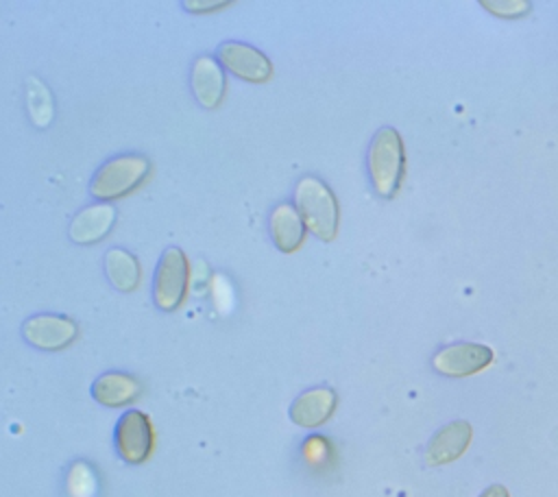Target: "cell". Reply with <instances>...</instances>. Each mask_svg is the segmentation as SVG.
Segmentation results:
<instances>
[{
    "label": "cell",
    "mask_w": 558,
    "mask_h": 497,
    "mask_svg": "<svg viewBox=\"0 0 558 497\" xmlns=\"http://www.w3.org/2000/svg\"><path fill=\"white\" fill-rule=\"evenodd\" d=\"M218 59L231 74L251 83H264L272 74V65L268 57L248 44H240V41L220 44Z\"/></svg>",
    "instance_id": "ba28073f"
},
{
    "label": "cell",
    "mask_w": 558,
    "mask_h": 497,
    "mask_svg": "<svg viewBox=\"0 0 558 497\" xmlns=\"http://www.w3.org/2000/svg\"><path fill=\"white\" fill-rule=\"evenodd\" d=\"M116 449L129 464H142L153 456L155 429L142 410H126L116 423Z\"/></svg>",
    "instance_id": "5b68a950"
},
{
    "label": "cell",
    "mask_w": 558,
    "mask_h": 497,
    "mask_svg": "<svg viewBox=\"0 0 558 497\" xmlns=\"http://www.w3.org/2000/svg\"><path fill=\"white\" fill-rule=\"evenodd\" d=\"M187 11H214L220 7H227V2H183Z\"/></svg>",
    "instance_id": "ffe728a7"
},
{
    "label": "cell",
    "mask_w": 558,
    "mask_h": 497,
    "mask_svg": "<svg viewBox=\"0 0 558 497\" xmlns=\"http://www.w3.org/2000/svg\"><path fill=\"white\" fill-rule=\"evenodd\" d=\"M28 109H31V118L33 124L37 126H48L52 116H54V105H52V96L46 89V85L39 78H28Z\"/></svg>",
    "instance_id": "2e32d148"
},
{
    "label": "cell",
    "mask_w": 558,
    "mask_h": 497,
    "mask_svg": "<svg viewBox=\"0 0 558 497\" xmlns=\"http://www.w3.org/2000/svg\"><path fill=\"white\" fill-rule=\"evenodd\" d=\"M268 229L275 246L281 253H294L305 238V222L299 209L290 203H279L268 218Z\"/></svg>",
    "instance_id": "4fadbf2b"
},
{
    "label": "cell",
    "mask_w": 558,
    "mask_h": 497,
    "mask_svg": "<svg viewBox=\"0 0 558 497\" xmlns=\"http://www.w3.org/2000/svg\"><path fill=\"white\" fill-rule=\"evenodd\" d=\"M68 490L74 497H89L94 493V473L85 462H76L68 475Z\"/></svg>",
    "instance_id": "e0dca14e"
},
{
    "label": "cell",
    "mask_w": 558,
    "mask_h": 497,
    "mask_svg": "<svg viewBox=\"0 0 558 497\" xmlns=\"http://www.w3.org/2000/svg\"><path fill=\"white\" fill-rule=\"evenodd\" d=\"M225 87L227 83L218 61L207 54L198 57L192 65V92L196 100L207 109H216L225 98Z\"/></svg>",
    "instance_id": "7c38bea8"
},
{
    "label": "cell",
    "mask_w": 558,
    "mask_h": 497,
    "mask_svg": "<svg viewBox=\"0 0 558 497\" xmlns=\"http://www.w3.org/2000/svg\"><path fill=\"white\" fill-rule=\"evenodd\" d=\"M116 222V209L109 203L83 207L70 222V238L76 244H94L102 240Z\"/></svg>",
    "instance_id": "8fae6325"
},
{
    "label": "cell",
    "mask_w": 558,
    "mask_h": 497,
    "mask_svg": "<svg viewBox=\"0 0 558 497\" xmlns=\"http://www.w3.org/2000/svg\"><path fill=\"white\" fill-rule=\"evenodd\" d=\"M329 443L323 438V436H310L305 443H303V456L310 464L318 466L323 462H327L329 458Z\"/></svg>",
    "instance_id": "d6986e66"
},
{
    "label": "cell",
    "mask_w": 558,
    "mask_h": 497,
    "mask_svg": "<svg viewBox=\"0 0 558 497\" xmlns=\"http://www.w3.org/2000/svg\"><path fill=\"white\" fill-rule=\"evenodd\" d=\"M78 327L61 314H37L22 325V336L28 344L41 351H59L74 342Z\"/></svg>",
    "instance_id": "52a82bcc"
},
{
    "label": "cell",
    "mask_w": 558,
    "mask_h": 497,
    "mask_svg": "<svg viewBox=\"0 0 558 497\" xmlns=\"http://www.w3.org/2000/svg\"><path fill=\"white\" fill-rule=\"evenodd\" d=\"M480 497H510V493H508V488L501 486V484H490L488 488H484V490L480 493Z\"/></svg>",
    "instance_id": "44dd1931"
},
{
    "label": "cell",
    "mask_w": 558,
    "mask_h": 497,
    "mask_svg": "<svg viewBox=\"0 0 558 497\" xmlns=\"http://www.w3.org/2000/svg\"><path fill=\"white\" fill-rule=\"evenodd\" d=\"M405 170L403 140L392 126H381L368 146V174L379 196L392 198Z\"/></svg>",
    "instance_id": "6da1fadb"
},
{
    "label": "cell",
    "mask_w": 558,
    "mask_h": 497,
    "mask_svg": "<svg viewBox=\"0 0 558 497\" xmlns=\"http://www.w3.org/2000/svg\"><path fill=\"white\" fill-rule=\"evenodd\" d=\"M294 203L305 227L320 238L331 242L338 231V203L333 192L318 177H303L294 187Z\"/></svg>",
    "instance_id": "7a4b0ae2"
},
{
    "label": "cell",
    "mask_w": 558,
    "mask_h": 497,
    "mask_svg": "<svg viewBox=\"0 0 558 497\" xmlns=\"http://www.w3.org/2000/svg\"><path fill=\"white\" fill-rule=\"evenodd\" d=\"M105 270L113 288L122 292H133L140 286L142 268L135 255L124 248H109L105 255Z\"/></svg>",
    "instance_id": "9a60e30c"
},
{
    "label": "cell",
    "mask_w": 558,
    "mask_h": 497,
    "mask_svg": "<svg viewBox=\"0 0 558 497\" xmlns=\"http://www.w3.org/2000/svg\"><path fill=\"white\" fill-rule=\"evenodd\" d=\"M187 283H190V264L185 253L179 246H168L155 272V283H153L155 305L163 312H174L187 294Z\"/></svg>",
    "instance_id": "277c9868"
},
{
    "label": "cell",
    "mask_w": 558,
    "mask_h": 497,
    "mask_svg": "<svg viewBox=\"0 0 558 497\" xmlns=\"http://www.w3.org/2000/svg\"><path fill=\"white\" fill-rule=\"evenodd\" d=\"M142 392V384L137 377L120 371H109L96 377L92 384V397L107 408H120L135 401Z\"/></svg>",
    "instance_id": "5bb4252c"
},
{
    "label": "cell",
    "mask_w": 558,
    "mask_h": 497,
    "mask_svg": "<svg viewBox=\"0 0 558 497\" xmlns=\"http://www.w3.org/2000/svg\"><path fill=\"white\" fill-rule=\"evenodd\" d=\"M482 7L497 17H521L530 11V2L525 0H484Z\"/></svg>",
    "instance_id": "ac0fdd59"
},
{
    "label": "cell",
    "mask_w": 558,
    "mask_h": 497,
    "mask_svg": "<svg viewBox=\"0 0 558 497\" xmlns=\"http://www.w3.org/2000/svg\"><path fill=\"white\" fill-rule=\"evenodd\" d=\"M336 403H338V397L331 388L327 386H316V388H310L305 392H301L288 414H290V421L299 427H307V429H314V427H320L323 423H327L336 410Z\"/></svg>",
    "instance_id": "30bf717a"
},
{
    "label": "cell",
    "mask_w": 558,
    "mask_h": 497,
    "mask_svg": "<svg viewBox=\"0 0 558 497\" xmlns=\"http://www.w3.org/2000/svg\"><path fill=\"white\" fill-rule=\"evenodd\" d=\"M150 172V161L144 155H120L102 163L92 183L89 194L98 201H113L133 192Z\"/></svg>",
    "instance_id": "3957f363"
},
{
    "label": "cell",
    "mask_w": 558,
    "mask_h": 497,
    "mask_svg": "<svg viewBox=\"0 0 558 497\" xmlns=\"http://www.w3.org/2000/svg\"><path fill=\"white\" fill-rule=\"evenodd\" d=\"M493 362V349L480 342H456L442 347L434 357L432 366L447 377H469Z\"/></svg>",
    "instance_id": "8992f818"
},
{
    "label": "cell",
    "mask_w": 558,
    "mask_h": 497,
    "mask_svg": "<svg viewBox=\"0 0 558 497\" xmlns=\"http://www.w3.org/2000/svg\"><path fill=\"white\" fill-rule=\"evenodd\" d=\"M473 440V427L469 421H451L442 425L425 447L427 466H442L458 460Z\"/></svg>",
    "instance_id": "9c48e42d"
}]
</instances>
